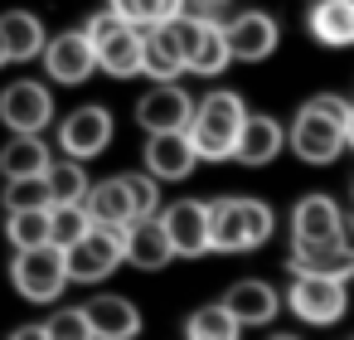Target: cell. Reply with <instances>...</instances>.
Instances as JSON below:
<instances>
[{"label": "cell", "mask_w": 354, "mask_h": 340, "mask_svg": "<svg viewBox=\"0 0 354 340\" xmlns=\"http://www.w3.org/2000/svg\"><path fill=\"white\" fill-rule=\"evenodd\" d=\"M243 330V321L223 306V301H214V306H199L189 321H185V335L189 340H233Z\"/></svg>", "instance_id": "cell-28"}, {"label": "cell", "mask_w": 354, "mask_h": 340, "mask_svg": "<svg viewBox=\"0 0 354 340\" xmlns=\"http://www.w3.org/2000/svg\"><path fill=\"white\" fill-rule=\"evenodd\" d=\"M68 258V277L73 282H107L122 262H127V229H112V224H93L73 248H64Z\"/></svg>", "instance_id": "cell-5"}, {"label": "cell", "mask_w": 354, "mask_h": 340, "mask_svg": "<svg viewBox=\"0 0 354 340\" xmlns=\"http://www.w3.org/2000/svg\"><path fill=\"white\" fill-rule=\"evenodd\" d=\"M243 117H248V107H243L238 93L218 88V93L199 98L194 122H189V141H194L199 161H233V141L243 132Z\"/></svg>", "instance_id": "cell-1"}, {"label": "cell", "mask_w": 354, "mask_h": 340, "mask_svg": "<svg viewBox=\"0 0 354 340\" xmlns=\"http://www.w3.org/2000/svg\"><path fill=\"white\" fill-rule=\"evenodd\" d=\"M112 112L88 102V107H73L64 122H59V151L64 156H78V161H93L112 146Z\"/></svg>", "instance_id": "cell-9"}, {"label": "cell", "mask_w": 354, "mask_h": 340, "mask_svg": "<svg viewBox=\"0 0 354 340\" xmlns=\"http://www.w3.org/2000/svg\"><path fill=\"white\" fill-rule=\"evenodd\" d=\"M306 30L325 49H349L354 44V0H315L306 10Z\"/></svg>", "instance_id": "cell-22"}, {"label": "cell", "mask_w": 354, "mask_h": 340, "mask_svg": "<svg viewBox=\"0 0 354 340\" xmlns=\"http://www.w3.org/2000/svg\"><path fill=\"white\" fill-rule=\"evenodd\" d=\"M0 204L6 209H44V204H54V195H49L44 175H15V180H6V190H0Z\"/></svg>", "instance_id": "cell-32"}, {"label": "cell", "mask_w": 354, "mask_h": 340, "mask_svg": "<svg viewBox=\"0 0 354 340\" xmlns=\"http://www.w3.org/2000/svg\"><path fill=\"white\" fill-rule=\"evenodd\" d=\"M0 122L10 132H44L54 122V93L35 78H15L0 93Z\"/></svg>", "instance_id": "cell-10"}, {"label": "cell", "mask_w": 354, "mask_h": 340, "mask_svg": "<svg viewBox=\"0 0 354 340\" xmlns=\"http://www.w3.org/2000/svg\"><path fill=\"white\" fill-rule=\"evenodd\" d=\"M344 122L339 117H330L325 107H315V102H306L296 117H291V127H286V151H296L306 165H330V161H339L344 156Z\"/></svg>", "instance_id": "cell-4"}, {"label": "cell", "mask_w": 354, "mask_h": 340, "mask_svg": "<svg viewBox=\"0 0 354 340\" xmlns=\"http://www.w3.org/2000/svg\"><path fill=\"white\" fill-rule=\"evenodd\" d=\"M228 59H233V49H228V35H223V25L204 20V30H199V44H194V54H189V73H199V78H218V73L228 69Z\"/></svg>", "instance_id": "cell-26"}, {"label": "cell", "mask_w": 354, "mask_h": 340, "mask_svg": "<svg viewBox=\"0 0 354 340\" xmlns=\"http://www.w3.org/2000/svg\"><path fill=\"white\" fill-rule=\"evenodd\" d=\"M223 35H228V49L238 64H262L267 54H277L281 25L267 10H238L233 20H223Z\"/></svg>", "instance_id": "cell-11"}, {"label": "cell", "mask_w": 354, "mask_h": 340, "mask_svg": "<svg viewBox=\"0 0 354 340\" xmlns=\"http://www.w3.org/2000/svg\"><path fill=\"white\" fill-rule=\"evenodd\" d=\"M107 6L117 10V15H127L131 25H165V20H175V15H185V0H107Z\"/></svg>", "instance_id": "cell-31"}, {"label": "cell", "mask_w": 354, "mask_h": 340, "mask_svg": "<svg viewBox=\"0 0 354 340\" xmlns=\"http://www.w3.org/2000/svg\"><path fill=\"white\" fill-rule=\"evenodd\" d=\"M88 229H93L88 204H49V243L73 248V243H78Z\"/></svg>", "instance_id": "cell-30"}, {"label": "cell", "mask_w": 354, "mask_h": 340, "mask_svg": "<svg viewBox=\"0 0 354 340\" xmlns=\"http://www.w3.org/2000/svg\"><path fill=\"white\" fill-rule=\"evenodd\" d=\"M170 258H175V243H170L160 214H141V219L127 224V262L131 267L160 272V267H170Z\"/></svg>", "instance_id": "cell-17"}, {"label": "cell", "mask_w": 354, "mask_h": 340, "mask_svg": "<svg viewBox=\"0 0 354 340\" xmlns=\"http://www.w3.org/2000/svg\"><path fill=\"white\" fill-rule=\"evenodd\" d=\"M281 151H286V127H281L277 117H267V112H248V117H243V132H238V141H233V161L248 165V170H262V165H272Z\"/></svg>", "instance_id": "cell-12"}, {"label": "cell", "mask_w": 354, "mask_h": 340, "mask_svg": "<svg viewBox=\"0 0 354 340\" xmlns=\"http://www.w3.org/2000/svg\"><path fill=\"white\" fill-rule=\"evenodd\" d=\"M44 180H49L54 204H83V199H88V190H93V180H88V170H83V161H78V156L49 161Z\"/></svg>", "instance_id": "cell-27"}, {"label": "cell", "mask_w": 354, "mask_h": 340, "mask_svg": "<svg viewBox=\"0 0 354 340\" xmlns=\"http://www.w3.org/2000/svg\"><path fill=\"white\" fill-rule=\"evenodd\" d=\"M344 141H349V151H354V112H349V122H344Z\"/></svg>", "instance_id": "cell-36"}, {"label": "cell", "mask_w": 354, "mask_h": 340, "mask_svg": "<svg viewBox=\"0 0 354 340\" xmlns=\"http://www.w3.org/2000/svg\"><path fill=\"white\" fill-rule=\"evenodd\" d=\"M344 233H349V238H354V214H349V219H344Z\"/></svg>", "instance_id": "cell-38"}, {"label": "cell", "mask_w": 354, "mask_h": 340, "mask_svg": "<svg viewBox=\"0 0 354 340\" xmlns=\"http://www.w3.org/2000/svg\"><path fill=\"white\" fill-rule=\"evenodd\" d=\"M185 69H189V59H185V44H180L175 25L170 20L165 25H146V35H141V73L165 83V78H180Z\"/></svg>", "instance_id": "cell-18"}, {"label": "cell", "mask_w": 354, "mask_h": 340, "mask_svg": "<svg viewBox=\"0 0 354 340\" xmlns=\"http://www.w3.org/2000/svg\"><path fill=\"white\" fill-rule=\"evenodd\" d=\"M10 282H15V292H20L25 301H35V306H54L73 277H68V258H64V248H59V243H39V248H15Z\"/></svg>", "instance_id": "cell-3"}, {"label": "cell", "mask_w": 354, "mask_h": 340, "mask_svg": "<svg viewBox=\"0 0 354 340\" xmlns=\"http://www.w3.org/2000/svg\"><path fill=\"white\" fill-rule=\"evenodd\" d=\"M88 39H93V49H97V69L102 73H112V78H136L141 73V25H131L127 15H117L112 6L107 10H97L88 25Z\"/></svg>", "instance_id": "cell-2"}, {"label": "cell", "mask_w": 354, "mask_h": 340, "mask_svg": "<svg viewBox=\"0 0 354 340\" xmlns=\"http://www.w3.org/2000/svg\"><path fill=\"white\" fill-rule=\"evenodd\" d=\"M199 165V151L189 141V132H146V170L156 180H189Z\"/></svg>", "instance_id": "cell-14"}, {"label": "cell", "mask_w": 354, "mask_h": 340, "mask_svg": "<svg viewBox=\"0 0 354 340\" xmlns=\"http://www.w3.org/2000/svg\"><path fill=\"white\" fill-rule=\"evenodd\" d=\"M49 161H54V151L44 146L39 132H15L6 141V151H0V175H6V180H15V175H44Z\"/></svg>", "instance_id": "cell-25"}, {"label": "cell", "mask_w": 354, "mask_h": 340, "mask_svg": "<svg viewBox=\"0 0 354 340\" xmlns=\"http://www.w3.org/2000/svg\"><path fill=\"white\" fill-rule=\"evenodd\" d=\"M44 73L59 83V88H78L97 73V49L88 39V30H64L49 39L44 49Z\"/></svg>", "instance_id": "cell-8"}, {"label": "cell", "mask_w": 354, "mask_h": 340, "mask_svg": "<svg viewBox=\"0 0 354 340\" xmlns=\"http://www.w3.org/2000/svg\"><path fill=\"white\" fill-rule=\"evenodd\" d=\"M194 107H199V102H194L175 78H165V83H151V88L136 98V122H141V132H189Z\"/></svg>", "instance_id": "cell-7"}, {"label": "cell", "mask_w": 354, "mask_h": 340, "mask_svg": "<svg viewBox=\"0 0 354 340\" xmlns=\"http://www.w3.org/2000/svg\"><path fill=\"white\" fill-rule=\"evenodd\" d=\"M325 238H344V214L330 195H306L291 209V243H325Z\"/></svg>", "instance_id": "cell-19"}, {"label": "cell", "mask_w": 354, "mask_h": 340, "mask_svg": "<svg viewBox=\"0 0 354 340\" xmlns=\"http://www.w3.org/2000/svg\"><path fill=\"white\" fill-rule=\"evenodd\" d=\"M286 267L291 272H320V277L349 282L354 277V238L344 233V238H325V243H291Z\"/></svg>", "instance_id": "cell-16"}, {"label": "cell", "mask_w": 354, "mask_h": 340, "mask_svg": "<svg viewBox=\"0 0 354 340\" xmlns=\"http://www.w3.org/2000/svg\"><path fill=\"white\" fill-rule=\"evenodd\" d=\"M286 306H291L296 321H306V325H335V321H344V311H349V282L320 277V272H291Z\"/></svg>", "instance_id": "cell-6"}, {"label": "cell", "mask_w": 354, "mask_h": 340, "mask_svg": "<svg viewBox=\"0 0 354 340\" xmlns=\"http://www.w3.org/2000/svg\"><path fill=\"white\" fill-rule=\"evenodd\" d=\"M228 6H233V0H185V10H189V15L214 20V25H223V20H228Z\"/></svg>", "instance_id": "cell-35"}, {"label": "cell", "mask_w": 354, "mask_h": 340, "mask_svg": "<svg viewBox=\"0 0 354 340\" xmlns=\"http://www.w3.org/2000/svg\"><path fill=\"white\" fill-rule=\"evenodd\" d=\"M88 214H93V224H112V229H127L131 219H136V209H131V190H127V175H107V180H93V190H88Z\"/></svg>", "instance_id": "cell-24"}, {"label": "cell", "mask_w": 354, "mask_h": 340, "mask_svg": "<svg viewBox=\"0 0 354 340\" xmlns=\"http://www.w3.org/2000/svg\"><path fill=\"white\" fill-rule=\"evenodd\" d=\"M127 190H131L136 219H141V214H160V180H156L151 170H131V175H127Z\"/></svg>", "instance_id": "cell-34"}, {"label": "cell", "mask_w": 354, "mask_h": 340, "mask_svg": "<svg viewBox=\"0 0 354 340\" xmlns=\"http://www.w3.org/2000/svg\"><path fill=\"white\" fill-rule=\"evenodd\" d=\"M88 335H93V325H88L83 306H59L44 321V340H88Z\"/></svg>", "instance_id": "cell-33"}, {"label": "cell", "mask_w": 354, "mask_h": 340, "mask_svg": "<svg viewBox=\"0 0 354 340\" xmlns=\"http://www.w3.org/2000/svg\"><path fill=\"white\" fill-rule=\"evenodd\" d=\"M165 233L175 243V258H204L209 253V204L204 199H175L160 209Z\"/></svg>", "instance_id": "cell-15"}, {"label": "cell", "mask_w": 354, "mask_h": 340, "mask_svg": "<svg viewBox=\"0 0 354 340\" xmlns=\"http://www.w3.org/2000/svg\"><path fill=\"white\" fill-rule=\"evenodd\" d=\"M83 311H88L93 340H131V335H141V311L117 292H97L93 301H83Z\"/></svg>", "instance_id": "cell-21"}, {"label": "cell", "mask_w": 354, "mask_h": 340, "mask_svg": "<svg viewBox=\"0 0 354 340\" xmlns=\"http://www.w3.org/2000/svg\"><path fill=\"white\" fill-rule=\"evenodd\" d=\"M6 238H10V248L49 243V204L44 209H6Z\"/></svg>", "instance_id": "cell-29"}, {"label": "cell", "mask_w": 354, "mask_h": 340, "mask_svg": "<svg viewBox=\"0 0 354 340\" xmlns=\"http://www.w3.org/2000/svg\"><path fill=\"white\" fill-rule=\"evenodd\" d=\"M10 64V54H6V35H0V69H6Z\"/></svg>", "instance_id": "cell-37"}, {"label": "cell", "mask_w": 354, "mask_h": 340, "mask_svg": "<svg viewBox=\"0 0 354 340\" xmlns=\"http://www.w3.org/2000/svg\"><path fill=\"white\" fill-rule=\"evenodd\" d=\"M223 306H228V311L243 321V330H248V325H272V321H277V311L286 306V296H281L272 282L243 277V282H233V287H228Z\"/></svg>", "instance_id": "cell-20"}, {"label": "cell", "mask_w": 354, "mask_h": 340, "mask_svg": "<svg viewBox=\"0 0 354 340\" xmlns=\"http://www.w3.org/2000/svg\"><path fill=\"white\" fill-rule=\"evenodd\" d=\"M262 248L248 219V199H214L209 204V253H252Z\"/></svg>", "instance_id": "cell-13"}, {"label": "cell", "mask_w": 354, "mask_h": 340, "mask_svg": "<svg viewBox=\"0 0 354 340\" xmlns=\"http://www.w3.org/2000/svg\"><path fill=\"white\" fill-rule=\"evenodd\" d=\"M0 35H6L10 64H35V59H44V49H49L44 20L30 15V10H6V15H0Z\"/></svg>", "instance_id": "cell-23"}]
</instances>
